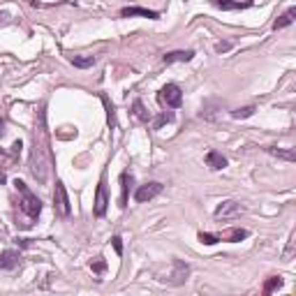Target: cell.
<instances>
[{
  "label": "cell",
  "instance_id": "cell-1",
  "mask_svg": "<svg viewBox=\"0 0 296 296\" xmlns=\"http://www.w3.org/2000/svg\"><path fill=\"white\" fill-rule=\"evenodd\" d=\"M53 169V150H51V137L47 127V113L44 104L37 106L35 111V127H33V144H30L28 171L40 185H44Z\"/></svg>",
  "mask_w": 296,
  "mask_h": 296
},
{
  "label": "cell",
  "instance_id": "cell-2",
  "mask_svg": "<svg viewBox=\"0 0 296 296\" xmlns=\"http://www.w3.org/2000/svg\"><path fill=\"white\" fill-rule=\"evenodd\" d=\"M14 188H16V192L21 195L19 211H21L28 220H37V218H40V213H42V199L37 197L35 192H30L28 185L23 183V181H19V178L14 181Z\"/></svg>",
  "mask_w": 296,
  "mask_h": 296
},
{
  "label": "cell",
  "instance_id": "cell-3",
  "mask_svg": "<svg viewBox=\"0 0 296 296\" xmlns=\"http://www.w3.org/2000/svg\"><path fill=\"white\" fill-rule=\"evenodd\" d=\"M250 232L243 229V227H232V229H225V232L218 234H208V232H199L197 239L204 243V246H215L218 241H227V243H241L243 239H247Z\"/></svg>",
  "mask_w": 296,
  "mask_h": 296
},
{
  "label": "cell",
  "instance_id": "cell-4",
  "mask_svg": "<svg viewBox=\"0 0 296 296\" xmlns=\"http://www.w3.org/2000/svg\"><path fill=\"white\" fill-rule=\"evenodd\" d=\"M157 102L164 109H178V106L183 104V93H181V88L176 84H167L157 93Z\"/></svg>",
  "mask_w": 296,
  "mask_h": 296
},
{
  "label": "cell",
  "instance_id": "cell-5",
  "mask_svg": "<svg viewBox=\"0 0 296 296\" xmlns=\"http://www.w3.org/2000/svg\"><path fill=\"white\" fill-rule=\"evenodd\" d=\"M188 275H190V266L185 264V261H181V259H171V271L164 278H157V280H162V282H167V285H183L185 280H188Z\"/></svg>",
  "mask_w": 296,
  "mask_h": 296
},
{
  "label": "cell",
  "instance_id": "cell-6",
  "mask_svg": "<svg viewBox=\"0 0 296 296\" xmlns=\"http://www.w3.org/2000/svg\"><path fill=\"white\" fill-rule=\"evenodd\" d=\"M53 211L60 218H70L72 206H70V197H67V190H65L63 181H56V190H53Z\"/></svg>",
  "mask_w": 296,
  "mask_h": 296
},
{
  "label": "cell",
  "instance_id": "cell-7",
  "mask_svg": "<svg viewBox=\"0 0 296 296\" xmlns=\"http://www.w3.org/2000/svg\"><path fill=\"white\" fill-rule=\"evenodd\" d=\"M164 185L157 183V181H150V183H144L137 188V192H134V199L139 201V204H146V201H150V199H155L157 195H162Z\"/></svg>",
  "mask_w": 296,
  "mask_h": 296
},
{
  "label": "cell",
  "instance_id": "cell-8",
  "mask_svg": "<svg viewBox=\"0 0 296 296\" xmlns=\"http://www.w3.org/2000/svg\"><path fill=\"white\" fill-rule=\"evenodd\" d=\"M243 213H246V208H243L239 201L229 199V201H222V204L215 208V220H234V218H241Z\"/></svg>",
  "mask_w": 296,
  "mask_h": 296
},
{
  "label": "cell",
  "instance_id": "cell-9",
  "mask_svg": "<svg viewBox=\"0 0 296 296\" xmlns=\"http://www.w3.org/2000/svg\"><path fill=\"white\" fill-rule=\"evenodd\" d=\"M106 208H109V197H106V185H104V176H102L98 183V190H95V206H93L95 218H104Z\"/></svg>",
  "mask_w": 296,
  "mask_h": 296
},
{
  "label": "cell",
  "instance_id": "cell-10",
  "mask_svg": "<svg viewBox=\"0 0 296 296\" xmlns=\"http://www.w3.org/2000/svg\"><path fill=\"white\" fill-rule=\"evenodd\" d=\"M120 16L123 19H132V16H144V19H160V12H155V9H146V7H139V5H132V7H123L120 9Z\"/></svg>",
  "mask_w": 296,
  "mask_h": 296
},
{
  "label": "cell",
  "instance_id": "cell-11",
  "mask_svg": "<svg viewBox=\"0 0 296 296\" xmlns=\"http://www.w3.org/2000/svg\"><path fill=\"white\" fill-rule=\"evenodd\" d=\"M211 5L222 9V12H236V9L252 7V2H241V0H211Z\"/></svg>",
  "mask_w": 296,
  "mask_h": 296
},
{
  "label": "cell",
  "instance_id": "cell-12",
  "mask_svg": "<svg viewBox=\"0 0 296 296\" xmlns=\"http://www.w3.org/2000/svg\"><path fill=\"white\" fill-rule=\"evenodd\" d=\"M19 261H21V254L16 252V250H2V252H0V268H5V271L16 268Z\"/></svg>",
  "mask_w": 296,
  "mask_h": 296
},
{
  "label": "cell",
  "instance_id": "cell-13",
  "mask_svg": "<svg viewBox=\"0 0 296 296\" xmlns=\"http://www.w3.org/2000/svg\"><path fill=\"white\" fill-rule=\"evenodd\" d=\"M192 58H195V51L188 49V51H169V53L162 56V60L164 65H171V63H190Z\"/></svg>",
  "mask_w": 296,
  "mask_h": 296
},
{
  "label": "cell",
  "instance_id": "cell-14",
  "mask_svg": "<svg viewBox=\"0 0 296 296\" xmlns=\"http://www.w3.org/2000/svg\"><path fill=\"white\" fill-rule=\"evenodd\" d=\"M206 167L213 171H220L227 167V157L222 155V153H218V150H208L206 153Z\"/></svg>",
  "mask_w": 296,
  "mask_h": 296
},
{
  "label": "cell",
  "instance_id": "cell-15",
  "mask_svg": "<svg viewBox=\"0 0 296 296\" xmlns=\"http://www.w3.org/2000/svg\"><path fill=\"white\" fill-rule=\"evenodd\" d=\"M266 153H268V155H273V157H278V160H285V162H294V160H296L294 148H275V146H268Z\"/></svg>",
  "mask_w": 296,
  "mask_h": 296
},
{
  "label": "cell",
  "instance_id": "cell-16",
  "mask_svg": "<svg viewBox=\"0 0 296 296\" xmlns=\"http://www.w3.org/2000/svg\"><path fill=\"white\" fill-rule=\"evenodd\" d=\"M130 183H132V176L130 171H123L120 174V208H127V195H130Z\"/></svg>",
  "mask_w": 296,
  "mask_h": 296
},
{
  "label": "cell",
  "instance_id": "cell-17",
  "mask_svg": "<svg viewBox=\"0 0 296 296\" xmlns=\"http://www.w3.org/2000/svg\"><path fill=\"white\" fill-rule=\"evenodd\" d=\"M294 19H296V7H289L287 12H285V14H282V16H278V19H275L273 28H275V30L287 28V26H292V23H294Z\"/></svg>",
  "mask_w": 296,
  "mask_h": 296
},
{
  "label": "cell",
  "instance_id": "cell-18",
  "mask_svg": "<svg viewBox=\"0 0 296 296\" xmlns=\"http://www.w3.org/2000/svg\"><path fill=\"white\" fill-rule=\"evenodd\" d=\"M280 287H282V278H280V275H271V278H266V282H264L261 294L268 296V294H273L275 289H280Z\"/></svg>",
  "mask_w": 296,
  "mask_h": 296
},
{
  "label": "cell",
  "instance_id": "cell-19",
  "mask_svg": "<svg viewBox=\"0 0 296 296\" xmlns=\"http://www.w3.org/2000/svg\"><path fill=\"white\" fill-rule=\"evenodd\" d=\"M132 113L137 116V120H141V123H148V120H150V113L146 111V106H144L141 99H134L132 102Z\"/></svg>",
  "mask_w": 296,
  "mask_h": 296
},
{
  "label": "cell",
  "instance_id": "cell-20",
  "mask_svg": "<svg viewBox=\"0 0 296 296\" xmlns=\"http://www.w3.org/2000/svg\"><path fill=\"white\" fill-rule=\"evenodd\" d=\"M70 60H72V65H74V67H79V70L93 67V65L98 63V58H95V56H72Z\"/></svg>",
  "mask_w": 296,
  "mask_h": 296
},
{
  "label": "cell",
  "instance_id": "cell-21",
  "mask_svg": "<svg viewBox=\"0 0 296 296\" xmlns=\"http://www.w3.org/2000/svg\"><path fill=\"white\" fill-rule=\"evenodd\" d=\"M167 123H174V113L171 111H162L160 116H155V118H153V130H160V127H164Z\"/></svg>",
  "mask_w": 296,
  "mask_h": 296
},
{
  "label": "cell",
  "instance_id": "cell-22",
  "mask_svg": "<svg viewBox=\"0 0 296 296\" xmlns=\"http://www.w3.org/2000/svg\"><path fill=\"white\" fill-rule=\"evenodd\" d=\"M91 268H93V273H98V275H102L106 271V259L102 257V254H98L95 259L91 261Z\"/></svg>",
  "mask_w": 296,
  "mask_h": 296
},
{
  "label": "cell",
  "instance_id": "cell-23",
  "mask_svg": "<svg viewBox=\"0 0 296 296\" xmlns=\"http://www.w3.org/2000/svg\"><path fill=\"white\" fill-rule=\"evenodd\" d=\"M254 113V106H243V109H236V111H232V116L236 120H241V118H250Z\"/></svg>",
  "mask_w": 296,
  "mask_h": 296
},
{
  "label": "cell",
  "instance_id": "cell-24",
  "mask_svg": "<svg viewBox=\"0 0 296 296\" xmlns=\"http://www.w3.org/2000/svg\"><path fill=\"white\" fill-rule=\"evenodd\" d=\"M111 246H113V250H116V254H123V239H120V236H113Z\"/></svg>",
  "mask_w": 296,
  "mask_h": 296
},
{
  "label": "cell",
  "instance_id": "cell-25",
  "mask_svg": "<svg viewBox=\"0 0 296 296\" xmlns=\"http://www.w3.org/2000/svg\"><path fill=\"white\" fill-rule=\"evenodd\" d=\"M229 49H232V42H218L215 44V51H218V53H227Z\"/></svg>",
  "mask_w": 296,
  "mask_h": 296
}]
</instances>
